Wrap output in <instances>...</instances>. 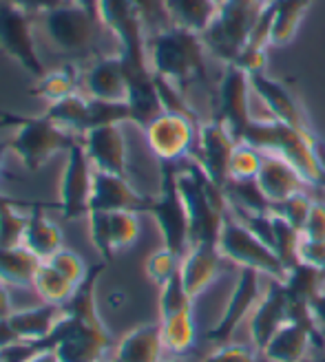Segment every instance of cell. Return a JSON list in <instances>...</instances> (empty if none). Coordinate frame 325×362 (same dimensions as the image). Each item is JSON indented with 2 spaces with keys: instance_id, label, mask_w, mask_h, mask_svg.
<instances>
[{
  "instance_id": "1",
  "label": "cell",
  "mask_w": 325,
  "mask_h": 362,
  "mask_svg": "<svg viewBox=\"0 0 325 362\" xmlns=\"http://www.w3.org/2000/svg\"><path fill=\"white\" fill-rule=\"evenodd\" d=\"M149 62L153 74L173 84L193 106V93H200L210 102L215 115L217 80L210 76V53L200 33H193L179 27H169L149 35ZM197 113V111H195ZM200 117V115H197ZM202 122V119H200Z\"/></svg>"
},
{
  "instance_id": "2",
  "label": "cell",
  "mask_w": 325,
  "mask_h": 362,
  "mask_svg": "<svg viewBox=\"0 0 325 362\" xmlns=\"http://www.w3.org/2000/svg\"><path fill=\"white\" fill-rule=\"evenodd\" d=\"M177 186L190 219V245H217L222 226L230 212L226 190L215 184L193 155L177 161Z\"/></svg>"
},
{
  "instance_id": "3",
  "label": "cell",
  "mask_w": 325,
  "mask_h": 362,
  "mask_svg": "<svg viewBox=\"0 0 325 362\" xmlns=\"http://www.w3.org/2000/svg\"><path fill=\"white\" fill-rule=\"evenodd\" d=\"M35 27L53 51L74 60H93L102 53V38L111 35L100 23L98 13L89 11L76 3H62L40 16H35Z\"/></svg>"
},
{
  "instance_id": "4",
  "label": "cell",
  "mask_w": 325,
  "mask_h": 362,
  "mask_svg": "<svg viewBox=\"0 0 325 362\" xmlns=\"http://www.w3.org/2000/svg\"><path fill=\"white\" fill-rule=\"evenodd\" d=\"M319 139L321 137L317 135V131L305 133L268 115H255L244 137V141L257 146L259 151H270L285 157L301 173V177L308 181L310 188L325 190V170L317 153Z\"/></svg>"
},
{
  "instance_id": "5",
  "label": "cell",
  "mask_w": 325,
  "mask_h": 362,
  "mask_svg": "<svg viewBox=\"0 0 325 362\" xmlns=\"http://www.w3.org/2000/svg\"><path fill=\"white\" fill-rule=\"evenodd\" d=\"M0 129H11L13 135L9 139V153L16 155L23 168L29 173L42 170L58 153H69L71 146L80 139L67 133L56 122L42 115H0Z\"/></svg>"
},
{
  "instance_id": "6",
  "label": "cell",
  "mask_w": 325,
  "mask_h": 362,
  "mask_svg": "<svg viewBox=\"0 0 325 362\" xmlns=\"http://www.w3.org/2000/svg\"><path fill=\"white\" fill-rule=\"evenodd\" d=\"M268 3L270 0H226L219 5L212 25L202 33V40L217 64L224 66L237 60Z\"/></svg>"
},
{
  "instance_id": "7",
  "label": "cell",
  "mask_w": 325,
  "mask_h": 362,
  "mask_svg": "<svg viewBox=\"0 0 325 362\" xmlns=\"http://www.w3.org/2000/svg\"><path fill=\"white\" fill-rule=\"evenodd\" d=\"M147 214L153 216L161 245L184 257L190 247V219L177 186V164H159V188L151 199Z\"/></svg>"
},
{
  "instance_id": "8",
  "label": "cell",
  "mask_w": 325,
  "mask_h": 362,
  "mask_svg": "<svg viewBox=\"0 0 325 362\" xmlns=\"http://www.w3.org/2000/svg\"><path fill=\"white\" fill-rule=\"evenodd\" d=\"M222 257L237 265V267H250L257 269L266 279L283 281L287 276V267L279 259L277 252L270 247L259 234L252 232L244 221H239L232 212H228L226 221L219 232L217 241Z\"/></svg>"
},
{
  "instance_id": "9",
  "label": "cell",
  "mask_w": 325,
  "mask_h": 362,
  "mask_svg": "<svg viewBox=\"0 0 325 362\" xmlns=\"http://www.w3.org/2000/svg\"><path fill=\"white\" fill-rule=\"evenodd\" d=\"M45 342L60 362H102L113 349V338L104 322H86L67 312Z\"/></svg>"
},
{
  "instance_id": "10",
  "label": "cell",
  "mask_w": 325,
  "mask_h": 362,
  "mask_svg": "<svg viewBox=\"0 0 325 362\" xmlns=\"http://www.w3.org/2000/svg\"><path fill=\"white\" fill-rule=\"evenodd\" d=\"M98 18L129 66H151L149 31L133 0H98Z\"/></svg>"
},
{
  "instance_id": "11",
  "label": "cell",
  "mask_w": 325,
  "mask_h": 362,
  "mask_svg": "<svg viewBox=\"0 0 325 362\" xmlns=\"http://www.w3.org/2000/svg\"><path fill=\"white\" fill-rule=\"evenodd\" d=\"M215 119H219L234 141H244L246 131L255 119V93L250 76L234 64H224L217 78Z\"/></svg>"
},
{
  "instance_id": "12",
  "label": "cell",
  "mask_w": 325,
  "mask_h": 362,
  "mask_svg": "<svg viewBox=\"0 0 325 362\" xmlns=\"http://www.w3.org/2000/svg\"><path fill=\"white\" fill-rule=\"evenodd\" d=\"M0 51L35 80L40 78L47 64L38 49V27L35 16L0 0Z\"/></svg>"
},
{
  "instance_id": "13",
  "label": "cell",
  "mask_w": 325,
  "mask_h": 362,
  "mask_svg": "<svg viewBox=\"0 0 325 362\" xmlns=\"http://www.w3.org/2000/svg\"><path fill=\"white\" fill-rule=\"evenodd\" d=\"M93 179H96V168L84 153L82 139H78L67 153L58 181L56 204L64 221L86 219L89 206H91V194H93Z\"/></svg>"
},
{
  "instance_id": "14",
  "label": "cell",
  "mask_w": 325,
  "mask_h": 362,
  "mask_svg": "<svg viewBox=\"0 0 325 362\" xmlns=\"http://www.w3.org/2000/svg\"><path fill=\"white\" fill-rule=\"evenodd\" d=\"M197 131H200V122L184 113L164 111L144 129V137L159 164H177L193 155Z\"/></svg>"
},
{
  "instance_id": "15",
  "label": "cell",
  "mask_w": 325,
  "mask_h": 362,
  "mask_svg": "<svg viewBox=\"0 0 325 362\" xmlns=\"http://www.w3.org/2000/svg\"><path fill=\"white\" fill-rule=\"evenodd\" d=\"M263 274L257 269L250 267H239L237 283H234L232 292L224 305L222 316L217 318V322L206 332V340L212 345H226L230 342L232 334L239 329V325L250 318V314L255 312L257 303L263 296L266 285L261 283Z\"/></svg>"
},
{
  "instance_id": "16",
  "label": "cell",
  "mask_w": 325,
  "mask_h": 362,
  "mask_svg": "<svg viewBox=\"0 0 325 362\" xmlns=\"http://www.w3.org/2000/svg\"><path fill=\"white\" fill-rule=\"evenodd\" d=\"M89 239H91L100 261L111 263L120 252L129 250L139 239V214L131 210L100 212L91 210L86 214Z\"/></svg>"
},
{
  "instance_id": "17",
  "label": "cell",
  "mask_w": 325,
  "mask_h": 362,
  "mask_svg": "<svg viewBox=\"0 0 325 362\" xmlns=\"http://www.w3.org/2000/svg\"><path fill=\"white\" fill-rule=\"evenodd\" d=\"M250 82H252V93H255V102L261 106V113L255 115H268L281 124L292 126V129L314 133L308 111H305L303 102L297 98V93L290 86L273 78L268 71L250 76Z\"/></svg>"
},
{
  "instance_id": "18",
  "label": "cell",
  "mask_w": 325,
  "mask_h": 362,
  "mask_svg": "<svg viewBox=\"0 0 325 362\" xmlns=\"http://www.w3.org/2000/svg\"><path fill=\"white\" fill-rule=\"evenodd\" d=\"M237 144L239 141H234V137L226 131V126L219 119L210 117L200 124L193 157L200 161L215 184H219L224 190L230 179V159Z\"/></svg>"
},
{
  "instance_id": "19",
  "label": "cell",
  "mask_w": 325,
  "mask_h": 362,
  "mask_svg": "<svg viewBox=\"0 0 325 362\" xmlns=\"http://www.w3.org/2000/svg\"><path fill=\"white\" fill-rule=\"evenodd\" d=\"M287 320H292V305L287 298V292L281 281L268 279L263 296L257 303L255 312L248 318L250 342L257 351H261L268 340L273 338Z\"/></svg>"
},
{
  "instance_id": "20",
  "label": "cell",
  "mask_w": 325,
  "mask_h": 362,
  "mask_svg": "<svg viewBox=\"0 0 325 362\" xmlns=\"http://www.w3.org/2000/svg\"><path fill=\"white\" fill-rule=\"evenodd\" d=\"M80 90L86 98L102 102H126L129 95V78L120 51L104 53L82 69Z\"/></svg>"
},
{
  "instance_id": "21",
  "label": "cell",
  "mask_w": 325,
  "mask_h": 362,
  "mask_svg": "<svg viewBox=\"0 0 325 362\" xmlns=\"http://www.w3.org/2000/svg\"><path fill=\"white\" fill-rule=\"evenodd\" d=\"M82 146L100 173L129 177V141L124 135V124L98 126L82 137Z\"/></svg>"
},
{
  "instance_id": "22",
  "label": "cell",
  "mask_w": 325,
  "mask_h": 362,
  "mask_svg": "<svg viewBox=\"0 0 325 362\" xmlns=\"http://www.w3.org/2000/svg\"><path fill=\"white\" fill-rule=\"evenodd\" d=\"M323 329L301 320H287L259 351L266 362H308Z\"/></svg>"
},
{
  "instance_id": "23",
  "label": "cell",
  "mask_w": 325,
  "mask_h": 362,
  "mask_svg": "<svg viewBox=\"0 0 325 362\" xmlns=\"http://www.w3.org/2000/svg\"><path fill=\"white\" fill-rule=\"evenodd\" d=\"M153 194L139 192L129 177L111 175V173H100L96 170L93 179V194H91V210L100 212H115V210H131V212H147Z\"/></svg>"
},
{
  "instance_id": "24",
  "label": "cell",
  "mask_w": 325,
  "mask_h": 362,
  "mask_svg": "<svg viewBox=\"0 0 325 362\" xmlns=\"http://www.w3.org/2000/svg\"><path fill=\"white\" fill-rule=\"evenodd\" d=\"M226 259L217 245L210 243H195L188 247V252L182 257V265H179V276L186 287V292L197 298L202 296L206 289L222 276L226 267Z\"/></svg>"
},
{
  "instance_id": "25",
  "label": "cell",
  "mask_w": 325,
  "mask_h": 362,
  "mask_svg": "<svg viewBox=\"0 0 325 362\" xmlns=\"http://www.w3.org/2000/svg\"><path fill=\"white\" fill-rule=\"evenodd\" d=\"M261 153H263L261 168L255 181L273 206L279 202H285L287 197H292L297 192H305L310 188L308 181L301 177V173L285 157L270 153V151H261Z\"/></svg>"
},
{
  "instance_id": "26",
  "label": "cell",
  "mask_w": 325,
  "mask_h": 362,
  "mask_svg": "<svg viewBox=\"0 0 325 362\" xmlns=\"http://www.w3.org/2000/svg\"><path fill=\"white\" fill-rule=\"evenodd\" d=\"M166 358L159 322H144L129 329L113 347V362H159Z\"/></svg>"
},
{
  "instance_id": "27",
  "label": "cell",
  "mask_w": 325,
  "mask_h": 362,
  "mask_svg": "<svg viewBox=\"0 0 325 362\" xmlns=\"http://www.w3.org/2000/svg\"><path fill=\"white\" fill-rule=\"evenodd\" d=\"M62 314H64V310L60 305L40 303L33 307H25V310H16L7 318V322L18 340L45 342L53 334V329H56V325L60 322Z\"/></svg>"
},
{
  "instance_id": "28",
  "label": "cell",
  "mask_w": 325,
  "mask_h": 362,
  "mask_svg": "<svg viewBox=\"0 0 325 362\" xmlns=\"http://www.w3.org/2000/svg\"><path fill=\"white\" fill-rule=\"evenodd\" d=\"M23 245L35 255L40 261H47L64 247V237L58 223H53L47 216V206L33 208L23 234Z\"/></svg>"
},
{
  "instance_id": "29",
  "label": "cell",
  "mask_w": 325,
  "mask_h": 362,
  "mask_svg": "<svg viewBox=\"0 0 325 362\" xmlns=\"http://www.w3.org/2000/svg\"><path fill=\"white\" fill-rule=\"evenodd\" d=\"M45 115L51 122H56L60 129L80 139L91 131V100L82 90H78L74 95H67L53 104H47Z\"/></svg>"
},
{
  "instance_id": "30",
  "label": "cell",
  "mask_w": 325,
  "mask_h": 362,
  "mask_svg": "<svg viewBox=\"0 0 325 362\" xmlns=\"http://www.w3.org/2000/svg\"><path fill=\"white\" fill-rule=\"evenodd\" d=\"M80 82H82V69L76 62H62L53 69H47L40 78H35L31 93L45 100L47 104H53L67 95L78 93Z\"/></svg>"
},
{
  "instance_id": "31",
  "label": "cell",
  "mask_w": 325,
  "mask_h": 362,
  "mask_svg": "<svg viewBox=\"0 0 325 362\" xmlns=\"http://www.w3.org/2000/svg\"><path fill=\"white\" fill-rule=\"evenodd\" d=\"M40 263L42 261L31 255L25 245L0 247V281L11 289H29L33 287Z\"/></svg>"
},
{
  "instance_id": "32",
  "label": "cell",
  "mask_w": 325,
  "mask_h": 362,
  "mask_svg": "<svg viewBox=\"0 0 325 362\" xmlns=\"http://www.w3.org/2000/svg\"><path fill=\"white\" fill-rule=\"evenodd\" d=\"M314 0H275L273 3V27H270V45L287 47L301 29L305 13Z\"/></svg>"
},
{
  "instance_id": "33",
  "label": "cell",
  "mask_w": 325,
  "mask_h": 362,
  "mask_svg": "<svg viewBox=\"0 0 325 362\" xmlns=\"http://www.w3.org/2000/svg\"><path fill=\"white\" fill-rule=\"evenodd\" d=\"M166 11L173 27L202 35L212 25L219 5L215 0H166Z\"/></svg>"
},
{
  "instance_id": "34",
  "label": "cell",
  "mask_w": 325,
  "mask_h": 362,
  "mask_svg": "<svg viewBox=\"0 0 325 362\" xmlns=\"http://www.w3.org/2000/svg\"><path fill=\"white\" fill-rule=\"evenodd\" d=\"M161 340L169 356H186L197 342V327H195V316L193 310L175 312L171 316L157 318Z\"/></svg>"
},
{
  "instance_id": "35",
  "label": "cell",
  "mask_w": 325,
  "mask_h": 362,
  "mask_svg": "<svg viewBox=\"0 0 325 362\" xmlns=\"http://www.w3.org/2000/svg\"><path fill=\"white\" fill-rule=\"evenodd\" d=\"M33 292L38 294V298L42 303H51V305H67L69 298L74 296V292L78 289L76 283H71L64 274L53 267L49 261H42L38 272H35L33 279Z\"/></svg>"
},
{
  "instance_id": "36",
  "label": "cell",
  "mask_w": 325,
  "mask_h": 362,
  "mask_svg": "<svg viewBox=\"0 0 325 362\" xmlns=\"http://www.w3.org/2000/svg\"><path fill=\"white\" fill-rule=\"evenodd\" d=\"M179 265H182V257L175 255L173 250L161 245L159 250L151 252L147 263H144V272L151 283H155L157 287H161L164 283H169L173 276L179 274Z\"/></svg>"
},
{
  "instance_id": "37",
  "label": "cell",
  "mask_w": 325,
  "mask_h": 362,
  "mask_svg": "<svg viewBox=\"0 0 325 362\" xmlns=\"http://www.w3.org/2000/svg\"><path fill=\"white\" fill-rule=\"evenodd\" d=\"M193 296L186 292V287L182 283V276H173L169 283H164L159 287V296H157V312L159 318L171 316L175 312H184V310H193Z\"/></svg>"
},
{
  "instance_id": "38",
  "label": "cell",
  "mask_w": 325,
  "mask_h": 362,
  "mask_svg": "<svg viewBox=\"0 0 325 362\" xmlns=\"http://www.w3.org/2000/svg\"><path fill=\"white\" fill-rule=\"evenodd\" d=\"M261 157L263 153L257 146H252L248 141H239L237 146H234V153L230 159V179H237V181L257 179L259 168H261Z\"/></svg>"
},
{
  "instance_id": "39",
  "label": "cell",
  "mask_w": 325,
  "mask_h": 362,
  "mask_svg": "<svg viewBox=\"0 0 325 362\" xmlns=\"http://www.w3.org/2000/svg\"><path fill=\"white\" fill-rule=\"evenodd\" d=\"M312 204H314V199L308 194V190H305V192H297L292 197H287L285 202L275 204L270 212L279 214L281 219H285L287 223H292L297 230H303L305 219H308Z\"/></svg>"
},
{
  "instance_id": "40",
  "label": "cell",
  "mask_w": 325,
  "mask_h": 362,
  "mask_svg": "<svg viewBox=\"0 0 325 362\" xmlns=\"http://www.w3.org/2000/svg\"><path fill=\"white\" fill-rule=\"evenodd\" d=\"M47 261L56 267L60 274H64L71 283H76V285H80L89 274V265L84 263V259L78 255V252L69 250V247L58 250L56 255H53L51 259H47Z\"/></svg>"
},
{
  "instance_id": "41",
  "label": "cell",
  "mask_w": 325,
  "mask_h": 362,
  "mask_svg": "<svg viewBox=\"0 0 325 362\" xmlns=\"http://www.w3.org/2000/svg\"><path fill=\"white\" fill-rule=\"evenodd\" d=\"M133 3L142 16L144 27H147L149 35L173 27L169 11H166V0H133Z\"/></svg>"
},
{
  "instance_id": "42",
  "label": "cell",
  "mask_w": 325,
  "mask_h": 362,
  "mask_svg": "<svg viewBox=\"0 0 325 362\" xmlns=\"http://www.w3.org/2000/svg\"><path fill=\"white\" fill-rule=\"evenodd\" d=\"M204 362H266L255 347H244L234 345V342H226V345H217Z\"/></svg>"
},
{
  "instance_id": "43",
  "label": "cell",
  "mask_w": 325,
  "mask_h": 362,
  "mask_svg": "<svg viewBox=\"0 0 325 362\" xmlns=\"http://www.w3.org/2000/svg\"><path fill=\"white\" fill-rule=\"evenodd\" d=\"M299 263L312 265V267L325 272V241L308 239V237H303V234H301V241H299Z\"/></svg>"
},
{
  "instance_id": "44",
  "label": "cell",
  "mask_w": 325,
  "mask_h": 362,
  "mask_svg": "<svg viewBox=\"0 0 325 362\" xmlns=\"http://www.w3.org/2000/svg\"><path fill=\"white\" fill-rule=\"evenodd\" d=\"M301 234H303V237H308V239L325 241V204L323 202H317V199H314V204L310 208V214H308V219H305V226H303Z\"/></svg>"
},
{
  "instance_id": "45",
  "label": "cell",
  "mask_w": 325,
  "mask_h": 362,
  "mask_svg": "<svg viewBox=\"0 0 325 362\" xmlns=\"http://www.w3.org/2000/svg\"><path fill=\"white\" fill-rule=\"evenodd\" d=\"M5 3H9V5H13L18 9H23V11L31 13V16H40V13L53 9V7L67 3V0H5Z\"/></svg>"
},
{
  "instance_id": "46",
  "label": "cell",
  "mask_w": 325,
  "mask_h": 362,
  "mask_svg": "<svg viewBox=\"0 0 325 362\" xmlns=\"http://www.w3.org/2000/svg\"><path fill=\"white\" fill-rule=\"evenodd\" d=\"M13 300H11V287L0 281V320H7L13 314Z\"/></svg>"
},
{
  "instance_id": "47",
  "label": "cell",
  "mask_w": 325,
  "mask_h": 362,
  "mask_svg": "<svg viewBox=\"0 0 325 362\" xmlns=\"http://www.w3.org/2000/svg\"><path fill=\"white\" fill-rule=\"evenodd\" d=\"M312 314H314V320H317L319 327L325 329V289L314 298V303H312Z\"/></svg>"
},
{
  "instance_id": "48",
  "label": "cell",
  "mask_w": 325,
  "mask_h": 362,
  "mask_svg": "<svg viewBox=\"0 0 325 362\" xmlns=\"http://www.w3.org/2000/svg\"><path fill=\"white\" fill-rule=\"evenodd\" d=\"M18 338H16V334L11 332V327H9V322L7 320H0V351H3L5 347H9L11 342H16Z\"/></svg>"
},
{
  "instance_id": "49",
  "label": "cell",
  "mask_w": 325,
  "mask_h": 362,
  "mask_svg": "<svg viewBox=\"0 0 325 362\" xmlns=\"http://www.w3.org/2000/svg\"><path fill=\"white\" fill-rule=\"evenodd\" d=\"M25 362H60V360H58L56 354H53V349H45V351H40V354L31 356V358L25 360Z\"/></svg>"
},
{
  "instance_id": "50",
  "label": "cell",
  "mask_w": 325,
  "mask_h": 362,
  "mask_svg": "<svg viewBox=\"0 0 325 362\" xmlns=\"http://www.w3.org/2000/svg\"><path fill=\"white\" fill-rule=\"evenodd\" d=\"M308 362H325V329H323V334H321V338L317 342V349H314V354H312V358Z\"/></svg>"
},
{
  "instance_id": "51",
  "label": "cell",
  "mask_w": 325,
  "mask_h": 362,
  "mask_svg": "<svg viewBox=\"0 0 325 362\" xmlns=\"http://www.w3.org/2000/svg\"><path fill=\"white\" fill-rule=\"evenodd\" d=\"M69 3H76V5H80V7H84L89 11L98 13V0H69Z\"/></svg>"
},
{
  "instance_id": "52",
  "label": "cell",
  "mask_w": 325,
  "mask_h": 362,
  "mask_svg": "<svg viewBox=\"0 0 325 362\" xmlns=\"http://www.w3.org/2000/svg\"><path fill=\"white\" fill-rule=\"evenodd\" d=\"M317 153H319V159H321V166H323V170H325V141H323V139H319Z\"/></svg>"
},
{
  "instance_id": "53",
  "label": "cell",
  "mask_w": 325,
  "mask_h": 362,
  "mask_svg": "<svg viewBox=\"0 0 325 362\" xmlns=\"http://www.w3.org/2000/svg\"><path fill=\"white\" fill-rule=\"evenodd\" d=\"M159 362H184L182 356H171V358H161Z\"/></svg>"
},
{
  "instance_id": "54",
  "label": "cell",
  "mask_w": 325,
  "mask_h": 362,
  "mask_svg": "<svg viewBox=\"0 0 325 362\" xmlns=\"http://www.w3.org/2000/svg\"><path fill=\"white\" fill-rule=\"evenodd\" d=\"M215 3H217V5H222V3H226V0H215Z\"/></svg>"
},
{
  "instance_id": "55",
  "label": "cell",
  "mask_w": 325,
  "mask_h": 362,
  "mask_svg": "<svg viewBox=\"0 0 325 362\" xmlns=\"http://www.w3.org/2000/svg\"><path fill=\"white\" fill-rule=\"evenodd\" d=\"M0 362H7V360H5V358H3V354H0Z\"/></svg>"
},
{
  "instance_id": "56",
  "label": "cell",
  "mask_w": 325,
  "mask_h": 362,
  "mask_svg": "<svg viewBox=\"0 0 325 362\" xmlns=\"http://www.w3.org/2000/svg\"><path fill=\"white\" fill-rule=\"evenodd\" d=\"M102 362H113V360H108V358H106V360H102Z\"/></svg>"
}]
</instances>
